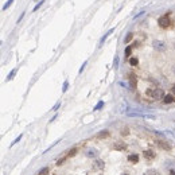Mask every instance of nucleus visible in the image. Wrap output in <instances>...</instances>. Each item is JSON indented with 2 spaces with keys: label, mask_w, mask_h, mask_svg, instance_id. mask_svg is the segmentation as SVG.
Returning a JSON list of instances; mask_svg holds the SVG:
<instances>
[{
  "label": "nucleus",
  "mask_w": 175,
  "mask_h": 175,
  "mask_svg": "<svg viewBox=\"0 0 175 175\" xmlns=\"http://www.w3.org/2000/svg\"><path fill=\"white\" fill-rule=\"evenodd\" d=\"M145 96L149 97L151 100H155V101H158V100H162V98H164V92H163V89H160V88H149L145 90Z\"/></svg>",
  "instance_id": "nucleus-1"
},
{
  "label": "nucleus",
  "mask_w": 175,
  "mask_h": 175,
  "mask_svg": "<svg viewBox=\"0 0 175 175\" xmlns=\"http://www.w3.org/2000/svg\"><path fill=\"white\" fill-rule=\"evenodd\" d=\"M171 90H172V93H174V94H175V84H174V85H172V88H171Z\"/></svg>",
  "instance_id": "nucleus-25"
},
{
  "label": "nucleus",
  "mask_w": 175,
  "mask_h": 175,
  "mask_svg": "<svg viewBox=\"0 0 175 175\" xmlns=\"http://www.w3.org/2000/svg\"><path fill=\"white\" fill-rule=\"evenodd\" d=\"M121 135H123V136H128V135H129V129L128 128H123V129H121Z\"/></svg>",
  "instance_id": "nucleus-19"
},
{
  "label": "nucleus",
  "mask_w": 175,
  "mask_h": 175,
  "mask_svg": "<svg viewBox=\"0 0 175 175\" xmlns=\"http://www.w3.org/2000/svg\"><path fill=\"white\" fill-rule=\"evenodd\" d=\"M144 175H160V172L158 170H155V168H149L144 172Z\"/></svg>",
  "instance_id": "nucleus-13"
},
{
  "label": "nucleus",
  "mask_w": 175,
  "mask_h": 175,
  "mask_svg": "<svg viewBox=\"0 0 175 175\" xmlns=\"http://www.w3.org/2000/svg\"><path fill=\"white\" fill-rule=\"evenodd\" d=\"M158 23H159V26L162 27V28H167V27H170V24H171L170 16H168V15L160 16L159 19H158Z\"/></svg>",
  "instance_id": "nucleus-2"
},
{
  "label": "nucleus",
  "mask_w": 175,
  "mask_h": 175,
  "mask_svg": "<svg viewBox=\"0 0 175 175\" xmlns=\"http://www.w3.org/2000/svg\"><path fill=\"white\" fill-rule=\"evenodd\" d=\"M12 3H14V0H8V1H7V3L4 4V7H3V11L7 10V8H8V7H10V5L12 4Z\"/></svg>",
  "instance_id": "nucleus-18"
},
{
  "label": "nucleus",
  "mask_w": 175,
  "mask_h": 175,
  "mask_svg": "<svg viewBox=\"0 0 175 175\" xmlns=\"http://www.w3.org/2000/svg\"><path fill=\"white\" fill-rule=\"evenodd\" d=\"M104 167H105V163H104V160L97 159L96 162H94V163H93V170L100 171V170H104Z\"/></svg>",
  "instance_id": "nucleus-5"
},
{
  "label": "nucleus",
  "mask_w": 175,
  "mask_h": 175,
  "mask_svg": "<svg viewBox=\"0 0 175 175\" xmlns=\"http://www.w3.org/2000/svg\"><path fill=\"white\" fill-rule=\"evenodd\" d=\"M67 85H69V82H67V81H65V84H63V89H62L63 92H66V90H67Z\"/></svg>",
  "instance_id": "nucleus-23"
},
{
  "label": "nucleus",
  "mask_w": 175,
  "mask_h": 175,
  "mask_svg": "<svg viewBox=\"0 0 175 175\" xmlns=\"http://www.w3.org/2000/svg\"><path fill=\"white\" fill-rule=\"evenodd\" d=\"M163 103L164 104H172L174 103V97L171 94H166L164 98H163Z\"/></svg>",
  "instance_id": "nucleus-10"
},
{
  "label": "nucleus",
  "mask_w": 175,
  "mask_h": 175,
  "mask_svg": "<svg viewBox=\"0 0 175 175\" xmlns=\"http://www.w3.org/2000/svg\"><path fill=\"white\" fill-rule=\"evenodd\" d=\"M143 156H144L147 160H154L156 158V154H155L152 149H145L144 152H143Z\"/></svg>",
  "instance_id": "nucleus-4"
},
{
  "label": "nucleus",
  "mask_w": 175,
  "mask_h": 175,
  "mask_svg": "<svg viewBox=\"0 0 175 175\" xmlns=\"http://www.w3.org/2000/svg\"><path fill=\"white\" fill-rule=\"evenodd\" d=\"M36 175H49V167H43L41 171H38Z\"/></svg>",
  "instance_id": "nucleus-15"
},
{
  "label": "nucleus",
  "mask_w": 175,
  "mask_h": 175,
  "mask_svg": "<svg viewBox=\"0 0 175 175\" xmlns=\"http://www.w3.org/2000/svg\"><path fill=\"white\" fill-rule=\"evenodd\" d=\"M170 174H171V175H175V170H171Z\"/></svg>",
  "instance_id": "nucleus-26"
},
{
  "label": "nucleus",
  "mask_w": 175,
  "mask_h": 175,
  "mask_svg": "<svg viewBox=\"0 0 175 175\" xmlns=\"http://www.w3.org/2000/svg\"><path fill=\"white\" fill-rule=\"evenodd\" d=\"M174 49H175V42H174Z\"/></svg>",
  "instance_id": "nucleus-29"
},
{
  "label": "nucleus",
  "mask_w": 175,
  "mask_h": 175,
  "mask_svg": "<svg viewBox=\"0 0 175 175\" xmlns=\"http://www.w3.org/2000/svg\"><path fill=\"white\" fill-rule=\"evenodd\" d=\"M127 159H128L129 163H132V164H136V163L139 162V155H138V154H129Z\"/></svg>",
  "instance_id": "nucleus-6"
},
{
  "label": "nucleus",
  "mask_w": 175,
  "mask_h": 175,
  "mask_svg": "<svg viewBox=\"0 0 175 175\" xmlns=\"http://www.w3.org/2000/svg\"><path fill=\"white\" fill-rule=\"evenodd\" d=\"M121 175H129V174H121Z\"/></svg>",
  "instance_id": "nucleus-28"
},
{
  "label": "nucleus",
  "mask_w": 175,
  "mask_h": 175,
  "mask_svg": "<svg viewBox=\"0 0 175 175\" xmlns=\"http://www.w3.org/2000/svg\"><path fill=\"white\" fill-rule=\"evenodd\" d=\"M138 63H139V59H138L136 57L129 58V65H131V66H138Z\"/></svg>",
  "instance_id": "nucleus-14"
},
{
  "label": "nucleus",
  "mask_w": 175,
  "mask_h": 175,
  "mask_svg": "<svg viewBox=\"0 0 175 175\" xmlns=\"http://www.w3.org/2000/svg\"><path fill=\"white\" fill-rule=\"evenodd\" d=\"M132 38H134V34H132V32H129L128 35L125 36V39H124V42H125V43H128V42L131 41V39H132Z\"/></svg>",
  "instance_id": "nucleus-17"
},
{
  "label": "nucleus",
  "mask_w": 175,
  "mask_h": 175,
  "mask_svg": "<svg viewBox=\"0 0 175 175\" xmlns=\"http://www.w3.org/2000/svg\"><path fill=\"white\" fill-rule=\"evenodd\" d=\"M117 65H118V58L116 57L114 58V67H117Z\"/></svg>",
  "instance_id": "nucleus-24"
},
{
  "label": "nucleus",
  "mask_w": 175,
  "mask_h": 175,
  "mask_svg": "<svg viewBox=\"0 0 175 175\" xmlns=\"http://www.w3.org/2000/svg\"><path fill=\"white\" fill-rule=\"evenodd\" d=\"M113 147H114V149H117V151H124V149L127 148V144L123 143V141H116Z\"/></svg>",
  "instance_id": "nucleus-8"
},
{
  "label": "nucleus",
  "mask_w": 175,
  "mask_h": 175,
  "mask_svg": "<svg viewBox=\"0 0 175 175\" xmlns=\"http://www.w3.org/2000/svg\"><path fill=\"white\" fill-rule=\"evenodd\" d=\"M15 73H16V69H14V70H12V72L10 73V76H8V77H7V81H10L11 78L14 77V74H15Z\"/></svg>",
  "instance_id": "nucleus-20"
},
{
  "label": "nucleus",
  "mask_w": 175,
  "mask_h": 175,
  "mask_svg": "<svg viewBox=\"0 0 175 175\" xmlns=\"http://www.w3.org/2000/svg\"><path fill=\"white\" fill-rule=\"evenodd\" d=\"M132 47L134 46H127V49H125V57H131V53H132Z\"/></svg>",
  "instance_id": "nucleus-16"
},
{
  "label": "nucleus",
  "mask_w": 175,
  "mask_h": 175,
  "mask_svg": "<svg viewBox=\"0 0 175 175\" xmlns=\"http://www.w3.org/2000/svg\"><path fill=\"white\" fill-rule=\"evenodd\" d=\"M103 105H104V103H103V101H101V103H98L97 105H96V108H94V111H97V109H100V108H101V107H103Z\"/></svg>",
  "instance_id": "nucleus-22"
},
{
  "label": "nucleus",
  "mask_w": 175,
  "mask_h": 175,
  "mask_svg": "<svg viewBox=\"0 0 175 175\" xmlns=\"http://www.w3.org/2000/svg\"><path fill=\"white\" fill-rule=\"evenodd\" d=\"M152 46H154L156 50H159V51H164L166 50V43L163 41H154L152 42Z\"/></svg>",
  "instance_id": "nucleus-3"
},
{
  "label": "nucleus",
  "mask_w": 175,
  "mask_h": 175,
  "mask_svg": "<svg viewBox=\"0 0 175 175\" xmlns=\"http://www.w3.org/2000/svg\"><path fill=\"white\" fill-rule=\"evenodd\" d=\"M105 138H109V131H101L100 134L97 135V139H105Z\"/></svg>",
  "instance_id": "nucleus-11"
},
{
  "label": "nucleus",
  "mask_w": 175,
  "mask_h": 175,
  "mask_svg": "<svg viewBox=\"0 0 175 175\" xmlns=\"http://www.w3.org/2000/svg\"><path fill=\"white\" fill-rule=\"evenodd\" d=\"M129 82H131V86L132 88H136V84H138V80H136V76L135 74H129Z\"/></svg>",
  "instance_id": "nucleus-9"
},
{
  "label": "nucleus",
  "mask_w": 175,
  "mask_h": 175,
  "mask_svg": "<svg viewBox=\"0 0 175 175\" xmlns=\"http://www.w3.org/2000/svg\"><path fill=\"white\" fill-rule=\"evenodd\" d=\"M88 156V158H94V156H97V151H96V149H88L86 151V154H85Z\"/></svg>",
  "instance_id": "nucleus-12"
},
{
  "label": "nucleus",
  "mask_w": 175,
  "mask_h": 175,
  "mask_svg": "<svg viewBox=\"0 0 175 175\" xmlns=\"http://www.w3.org/2000/svg\"><path fill=\"white\" fill-rule=\"evenodd\" d=\"M43 3H45V0H42V1H39V3H38V4L35 5V7H34V11H36V10H39V7H41L42 4H43Z\"/></svg>",
  "instance_id": "nucleus-21"
},
{
  "label": "nucleus",
  "mask_w": 175,
  "mask_h": 175,
  "mask_svg": "<svg viewBox=\"0 0 175 175\" xmlns=\"http://www.w3.org/2000/svg\"><path fill=\"white\" fill-rule=\"evenodd\" d=\"M172 73H174V76H175V65L172 66Z\"/></svg>",
  "instance_id": "nucleus-27"
},
{
  "label": "nucleus",
  "mask_w": 175,
  "mask_h": 175,
  "mask_svg": "<svg viewBox=\"0 0 175 175\" xmlns=\"http://www.w3.org/2000/svg\"><path fill=\"white\" fill-rule=\"evenodd\" d=\"M156 144L159 145L160 148L166 149V151H170V149H171V145L168 144V143H166V141H163V140H158V141H156Z\"/></svg>",
  "instance_id": "nucleus-7"
}]
</instances>
